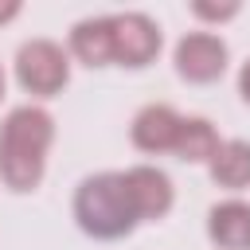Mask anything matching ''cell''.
Segmentation results:
<instances>
[{
    "mask_svg": "<svg viewBox=\"0 0 250 250\" xmlns=\"http://www.w3.org/2000/svg\"><path fill=\"white\" fill-rule=\"evenodd\" d=\"M180 121H184V113H176L168 102H148L145 109H137V117H133V125H129V141H133L141 152H148V156L172 152V148H176Z\"/></svg>",
    "mask_w": 250,
    "mask_h": 250,
    "instance_id": "7",
    "label": "cell"
},
{
    "mask_svg": "<svg viewBox=\"0 0 250 250\" xmlns=\"http://www.w3.org/2000/svg\"><path fill=\"white\" fill-rule=\"evenodd\" d=\"M219 145H223V137H219V129H215L207 117H184L172 152H176L184 164H207V160L219 152Z\"/></svg>",
    "mask_w": 250,
    "mask_h": 250,
    "instance_id": "11",
    "label": "cell"
},
{
    "mask_svg": "<svg viewBox=\"0 0 250 250\" xmlns=\"http://www.w3.org/2000/svg\"><path fill=\"white\" fill-rule=\"evenodd\" d=\"M242 8L230 0V4H207V0H195L191 4V16L195 20H207V23H227V20H234Z\"/></svg>",
    "mask_w": 250,
    "mask_h": 250,
    "instance_id": "12",
    "label": "cell"
},
{
    "mask_svg": "<svg viewBox=\"0 0 250 250\" xmlns=\"http://www.w3.org/2000/svg\"><path fill=\"white\" fill-rule=\"evenodd\" d=\"M207 172L219 188L246 191L250 188V141H223L219 152L207 160Z\"/></svg>",
    "mask_w": 250,
    "mask_h": 250,
    "instance_id": "10",
    "label": "cell"
},
{
    "mask_svg": "<svg viewBox=\"0 0 250 250\" xmlns=\"http://www.w3.org/2000/svg\"><path fill=\"white\" fill-rule=\"evenodd\" d=\"M16 82L31 98H55L70 82V55L55 39H27L16 51Z\"/></svg>",
    "mask_w": 250,
    "mask_h": 250,
    "instance_id": "3",
    "label": "cell"
},
{
    "mask_svg": "<svg viewBox=\"0 0 250 250\" xmlns=\"http://www.w3.org/2000/svg\"><path fill=\"white\" fill-rule=\"evenodd\" d=\"M55 145V117L43 105H16L0 121V180L8 191H35L47 176V152Z\"/></svg>",
    "mask_w": 250,
    "mask_h": 250,
    "instance_id": "1",
    "label": "cell"
},
{
    "mask_svg": "<svg viewBox=\"0 0 250 250\" xmlns=\"http://www.w3.org/2000/svg\"><path fill=\"white\" fill-rule=\"evenodd\" d=\"M238 94H242V102L250 105V59H246L242 70H238Z\"/></svg>",
    "mask_w": 250,
    "mask_h": 250,
    "instance_id": "14",
    "label": "cell"
},
{
    "mask_svg": "<svg viewBox=\"0 0 250 250\" xmlns=\"http://www.w3.org/2000/svg\"><path fill=\"white\" fill-rule=\"evenodd\" d=\"M121 184H125V195L133 203L137 223H156L176 203V188H172L168 172H160L156 164H133V168H125Z\"/></svg>",
    "mask_w": 250,
    "mask_h": 250,
    "instance_id": "6",
    "label": "cell"
},
{
    "mask_svg": "<svg viewBox=\"0 0 250 250\" xmlns=\"http://www.w3.org/2000/svg\"><path fill=\"white\" fill-rule=\"evenodd\" d=\"M207 238L219 250H250V203L246 199H219L207 211Z\"/></svg>",
    "mask_w": 250,
    "mask_h": 250,
    "instance_id": "8",
    "label": "cell"
},
{
    "mask_svg": "<svg viewBox=\"0 0 250 250\" xmlns=\"http://www.w3.org/2000/svg\"><path fill=\"white\" fill-rule=\"evenodd\" d=\"M109 31H113V62L129 66V70H141V66L156 62V55L164 47V35H160L156 20L145 16V12L109 16Z\"/></svg>",
    "mask_w": 250,
    "mask_h": 250,
    "instance_id": "4",
    "label": "cell"
},
{
    "mask_svg": "<svg viewBox=\"0 0 250 250\" xmlns=\"http://www.w3.org/2000/svg\"><path fill=\"white\" fill-rule=\"evenodd\" d=\"M20 12H23V4H20V0H4V4H0V23H12Z\"/></svg>",
    "mask_w": 250,
    "mask_h": 250,
    "instance_id": "13",
    "label": "cell"
},
{
    "mask_svg": "<svg viewBox=\"0 0 250 250\" xmlns=\"http://www.w3.org/2000/svg\"><path fill=\"white\" fill-rule=\"evenodd\" d=\"M0 102H4V66H0Z\"/></svg>",
    "mask_w": 250,
    "mask_h": 250,
    "instance_id": "15",
    "label": "cell"
},
{
    "mask_svg": "<svg viewBox=\"0 0 250 250\" xmlns=\"http://www.w3.org/2000/svg\"><path fill=\"white\" fill-rule=\"evenodd\" d=\"M74 223L82 227V234L98 242H117L137 230V215L125 195L121 172H94L74 188Z\"/></svg>",
    "mask_w": 250,
    "mask_h": 250,
    "instance_id": "2",
    "label": "cell"
},
{
    "mask_svg": "<svg viewBox=\"0 0 250 250\" xmlns=\"http://www.w3.org/2000/svg\"><path fill=\"white\" fill-rule=\"evenodd\" d=\"M66 55H74L82 66H109L113 62V31H109V16H90L78 20L70 27V47Z\"/></svg>",
    "mask_w": 250,
    "mask_h": 250,
    "instance_id": "9",
    "label": "cell"
},
{
    "mask_svg": "<svg viewBox=\"0 0 250 250\" xmlns=\"http://www.w3.org/2000/svg\"><path fill=\"white\" fill-rule=\"evenodd\" d=\"M227 59H230V51H227V43H223L215 31H188V35L176 43V51H172L176 74H180L184 82H191V86H211V82H219L223 70H227Z\"/></svg>",
    "mask_w": 250,
    "mask_h": 250,
    "instance_id": "5",
    "label": "cell"
}]
</instances>
